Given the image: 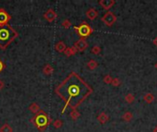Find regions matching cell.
Instances as JSON below:
<instances>
[{
  "instance_id": "cell-1",
  "label": "cell",
  "mask_w": 157,
  "mask_h": 132,
  "mask_svg": "<svg viewBox=\"0 0 157 132\" xmlns=\"http://www.w3.org/2000/svg\"><path fill=\"white\" fill-rule=\"evenodd\" d=\"M16 36V32L10 28H0V43H8Z\"/></svg>"
},
{
  "instance_id": "cell-2",
  "label": "cell",
  "mask_w": 157,
  "mask_h": 132,
  "mask_svg": "<svg viewBox=\"0 0 157 132\" xmlns=\"http://www.w3.org/2000/svg\"><path fill=\"white\" fill-rule=\"evenodd\" d=\"M101 20H102V22L106 25V26L111 27L116 21H117V16H116L113 12L107 11V13H105L104 16H102Z\"/></svg>"
},
{
  "instance_id": "cell-3",
  "label": "cell",
  "mask_w": 157,
  "mask_h": 132,
  "mask_svg": "<svg viewBox=\"0 0 157 132\" xmlns=\"http://www.w3.org/2000/svg\"><path fill=\"white\" fill-rule=\"evenodd\" d=\"M74 30H76L81 37L83 38H85V37H88L91 33H92V28H90V26L86 23H83L81 24L79 27H74Z\"/></svg>"
},
{
  "instance_id": "cell-4",
  "label": "cell",
  "mask_w": 157,
  "mask_h": 132,
  "mask_svg": "<svg viewBox=\"0 0 157 132\" xmlns=\"http://www.w3.org/2000/svg\"><path fill=\"white\" fill-rule=\"evenodd\" d=\"M35 124L39 129H42L45 127L48 124V117L46 116L44 112H40V115L36 116L35 117Z\"/></svg>"
},
{
  "instance_id": "cell-5",
  "label": "cell",
  "mask_w": 157,
  "mask_h": 132,
  "mask_svg": "<svg viewBox=\"0 0 157 132\" xmlns=\"http://www.w3.org/2000/svg\"><path fill=\"white\" fill-rule=\"evenodd\" d=\"M87 47H88V43L86 42V40L85 39H80L74 43V48L76 49L77 51H84Z\"/></svg>"
},
{
  "instance_id": "cell-6",
  "label": "cell",
  "mask_w": 157,
  "mask_h": 132,
  "mask_svg": "<svg viewBox=\"0 0 157 132\" xmlns=\"http://www.w3.org/2000/svg\"><path fill=\"white\" fill-rule=\"evenodd\" d=\"M116 1L115 0H100L99 1V5H100L104 9L107 10V9H110L115 5Z\"/></svg>"
},
{
  "instance_id": "cell-7",
  "label": "cell",
  "mask_w": 157,
  "mask_h": 132,
  "mask_svg": "<svg viewBox=\"0 0 157 132\" xmlns=\"http://www.w3.org/2000/svg\"><path fill=\"white\" fill-rule=\"evenodd\" d=\"M44 18H46L49 22H52L53 21V20L55 19L56 18V14L54 13V11H53L52 9H49L46 13L44 14Z\"/></svg>"
},
{
  "instance_id": "cell-8",
  "label": "cell",
  "mask_w": 157,
  "mask_h": 132,
  "mask_svg": "<svg viewBox=\"0 0 157 132\" xmlns=\"http://www.w3.org/2000/svg\"><path fill=\"white\" fill-rule=\"evenodd\" d=\"M85 14H86V16H87L89 19L93 20L98 16V12L95 9V8H89V9L86 11Z\"/></svg>"
},
{
  "instance_id": "cell-9",
  "label": "cell",
  "mask_w": 157,
  "mask_h": 132,
  "mask_svg": "<svg viewBox=\"0 0 157 132\" xmlns=\"http://www.w3.org/2000/svg\"><path fill=\"white\" fill-rule=\"evenodd\" d=\"M109 115L106 114L105 112L100 113L98 115V117H97V120L99 121V123L102 124V125H104L105 123H107V121H109Z\"/></svg>"
},
{
  "instance_id": "cell-10",
  "label": "cell",
  "mask_w": 157,
  "mask_h": 132,
  "mask_svg": "<svg viewBox=\"0 0 157 132\" xmlns=\"http://www.w3.org/2000/svg\"><path fill=\"white\" fill-rule=\"evenodd\" d=\"M9 19V16L3 9H0V24H5Z\"/></svg>"
},
{
  "instance_id": "cell-11",
  "label": "cell",
  "mask_w": 157,
  "mask_h": 132,
  "mask_svg": "<svg viewBox=\"0 0 157 132\" xmlns=\"http://www.w3.org/2000/svg\"><path fill=\"white\" fill-rule=\"evenodd\" d=\"M154 99H155L154 96L151 93H147L146 94H144L143 96V100L145 101L147 104H152V103L154 101Z\"/></svg>"
},
{
  "instance_id": "cell-12",
  "label": "cell",
  "mask_w": 157,
  "mask_h": 132,
  "mask_svg": "<svg viewBox=\"0 0 157 132\" xmlns=\"http://www.w3.org/2000/svg\"><path fill=\"white\" fill-rule=\"evenodd\" d=\"M55 50L59 52H64V51L66 50V46H65L64 42H63V41H59V42L55 45Z\"/></svg>"
},
{
  "instance_id": "cell-13",
  "label": "cell",
  "mask_w": 157,
  "mask_h": 132,
  "mask_svg": "<svg viewBox=\"0 0 157 132\" xmlns=\"http://www.w3.org/2000/svg\"><path fill=\"white\" fill-rule=\"evenodd\" d=\"M76 52H77V51L74 47H69V48H66V50L64 51V54L66 56L70 57V56H72L74 54H76Z\"/></svg>"
},
{
  "instance_id": "cell-14",
  "label": "cell",
  "mask_w": 157,
  "mask_h": 132,
  "mask_svg": "<svg viewBox=\"0 0 157 132\" xmlns=\"http://www.w3.org/2000/svg\"><path fill=\"white\" fill-rule=\"evenodd\" d=\"M86 66H87V68L89 69V70H91V71H93V70H95L96 69L97 66H98V64H97V63L95 60H90L87 63H86Z\"/></svg>"
},
{
  "instance_id": "cell-15",
  "label": "cell",
  "mask_w": 157,
  "mask_h": 132,
  "mask_svg": "<svg viewBox=\"0 0 157 132\" xmlns=\"http://www.w3.org/2000/svg\"><path fill=\"white\" fill-rule=\"evenodd\" d=\"M132 117H133V115H132V113L130 112V111H127V112H125V113L123 114V116H122V118H123L126 122L131 121V119H132Z\"/></svg>"
},
{
  "instance_id": "cell-16",
  "label": "cell",
  "mask_w": 157,
  "mask_h": 132,
  "mask_svg": "<svg viewBox=\"0 0 157 132\" xmlns=\"http://www.w3.org/2000/svg\"><path fill=\"white\" fill-rule=\"evenodd\" d=\"M28 108H30V110L31 111L32 113H38V112H40V110L39 105H37L36 103H32Z\"/></svg>"
},
{
  "instance_id": "cell-17",
  "label": "cell",
  "mask_w": 157,
  "mask_h": 132,
  "mask_svg": "<svg viewBox=\"0 0 157 132\" xmlns=\"http://www.w3.org/2000/svg\"><path fill=\"white\" fill-rule=\"evenodd\" d=\"M52 72H53V68H52V65L47 64V65L44 66V68H43V73H44L45 74H46V75H49V74H51Z\"/></svg>"
},
{
  "instance_id": "cell-18",
  "label": "cell",
  "mask_w": 157,
  "mask_h": 132,
  "mask_svg": "<svg viewBox=\"0 0 157 132\" xmlns=\"http://www.w3.org/2000/svg\"><path fill=\"white\" fill-rule=\"evenodd\" d=\"M134 100H135V97H134V96L132 94H126L125 101L128 103V104H132V103L134 102Z\"/></svg>"
},
{
  "instance_id": "cell-19",
  "label": "cell",
  "mask_w": 157,
  "mask_h": 132,
  "mask_svg": "<svg viewBox=\"0 0 157 132\" xmlns=\"http://www.w3.org/2000/svg\"><path fill=\"white\" fill-rule=\"evenodd\" d=\"M0 132H12V129L8 124H4V125L0 127Z\"/></svg>"
},
{
  "instance_id": "cell-20",
  "label": "cell",
  "mask_w": 157,
  "mask_h": 132,
  "mask_svg": "<svg viewBox=\"0 0 157 132\" xmlns=\"http://www.w3.org/2000/svg\"><path fill=\"white\" fill-rule=\"evenodd\" d=\"M70 116H71V117H72V119L73 120H76V119L80 117V113L78 112L77 110H76V109H74L71 113H70Z\"/></svg>"
},
{
  "instance_id": "cell-21",
  "label": "cell",
  "mask_w": 157,
  "mask_h": 132,
  "mask_svg": "<svg viewBox=\"0 0 157 132\" xmlns=\"http://www.w3.org/2000/svg\"><path fill=\"white\" fill-rule=\"evenodd\" d=\"M121 79H119V78H118V77L113 78L112 82H111V84H112V85L114 86V87H118V86L121 85Z\"/></svg>"
},
{
  "instance_id": "cell-22",
  "label": "cell",
  "mask_w": 157,
  "mask_h": 132,
  "mask_svg": "<svg viewBox=\"0 0 157 132\" xmlns=\"http://www.w3.org/2000/svg\"><path fill=\"white\" fill-rule=\"evenodd\" d=\"M100 51H101V48L99 47V46H97V45L94 46L92 48V50H91V52H92L93 54H96V55L99 54V53H100Z\"/></svg>"
},
{
  "instance_id": "cell-23",
  "label": "cell",
  "mask_w": 157,
  "mask_h": 132,
  "mask_svg": "<svg viewBox=\"0 0 157 132\" xmlns=\"http://www.w3.org/2000/svg\"><path fill=\"white\" fill-rule=\"evenodd\" d=\"M112 80H113V78L111 77L110 74H107V75L104 77V79H103L104 82L107 84H111V82H112Z\"/></svg>"
},
{
  "instance_id": "cell-24",
  "label": "cell",
  "mask_w": 157,
  "mask_h": 132,
  "mask_svg": "<svg viewBox=\"0 0 157 132\" xmlns=\"http://www.w3.org/2000/svg\"><path fill=\"white\" fill-rule=\"evenodd\" d=\"M62 125H63V122H62V120H60V119H56V120L53 122V126H54V127H56V129L61 127Z\"/></svg>"
},
{
  "instance_id": "cell-25",
  "label": "cell",
  "mask_w": 157,
  "mask_h": 132,
  "mask_svg": "<svg viewBox=\"0 0 157 132\" xmlns=\"http://www.w3.org/2000/svg\"><path fill=\"white\" fill-rule=\"evenodd\" d=\"M63 27L64 28H69L70 27H71V22L69 21L68 19H65V20H64L63 21Z\"/></svg>"
},
{
  "instance_id": "cell-26",
  "label": "cell",
  "mask_w": 157,
  "mask_h": 132,
  "mask_svg": "<svg viewBox=\"0 0 157 132\" xmlns=\"http://www.w3.org/2000/svg\"><path fill=\"white\" fill-rule=\"evenodd\" d=\"M152 43H154V44L155 45V46L157 47V37H156V38H154V40H152Z\"/></svg>"
},
{
  "instance_id": "cell-27",
  "label": "cell",
  "mask_w": 157,
  "mask_h": 132,
  "mask_svg": "<svg viewBox=\"0 0 157 132\" xmlns=\"http://www.w3.org/2000/svg\"><path fill=\"white\" fill-rule=\"evenodd\" d=\"M3 87H4V82L2 80H0V90L3 89Z\"/></svg>"
},
{
  "instance_id": "cell-28",
  "label": "cell",
  "mask_w": 157,
  "mask_h": 132,
  "mask_svg": "<svg viewBox=\"0 0 157 132\" xmlns=\"http://www.w3.org/2000/svg\"><path fill=\"white\" fill-rule=\"evenodd\" d=\"M3 68H4V65H3V63H2V61H0V72L2 71V70H3Z\"/></svg>"
},
{
  "instance_id": "cell-29",
  "label": "cell",
  "mask_w": 157,
  "mask_h": 132,
  "mask_svg": "<svg viewBox=\"0 0 157 132\" xmlns=\"http://www.w3.org/2000/svg\"><path fill=\"white\" fill-rule=\"evenodd\" d=\"M152 132H157V126L154 129V130H152Z\"/></svg>"
},
{
  "instance_id": "cell-30",
  "label": "cell",
  "mask_w": 157,
  "mask_h": 132,
  "mask_svg": "<svg viewBox=\"0 0 157 132\" xmlns=\"http://www.w3.org/2000/svg\"><path fill=\"white\" fill-rule=\"evenodd\" d=\"M154 67H155V69L157 70V63H156L154 64Z\"/></svg>"
}]
</instances>
